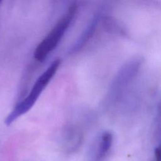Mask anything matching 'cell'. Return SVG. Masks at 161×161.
Returning <instances> with one entry per match:
<instances>
[{
  "label": "cell",
  "mask_w": 161,
  "mask_h": 161,
  "mask_svg": "<svg viewBox=\"0 0 161 161\" xmlns=\"http://www.w3.org/2000/svg\"><path fill=\"white\" fill-rule=\"evenodd\" d=\"M113 143V135L111 132H103L96 145L92 161H101L109 152Z\"/></svg>",
  "instance_id": "277c9868"
},
{
  "label": "cell",
  "mask_w": 161,
  "mask_h": 161,
  "mask_svg": "<svg viewBox=\"0 0 161 161\" xmlns=\"http://www.w3.org/2000/svg\"><path fill=\"white\" fill-rule=\"evenodd\" d=\"M65 143L68 147V149L70 150L76 148L81 143L82 136L81 133L77 130L74 129V128H69L67 130V134H65Z\"/></svg>",
  "instance_id": "5b68a950"
},
{
  "label": "cell",
  "mask_w": 161,
  "mask_h": 161,
  "mask_svg": "<svg viewBox=\"0 0 161 161\" xmlns=\"http://www.w3.org/2000/svg\"><path fill=\"white\" fill-rule=\"evenodd\" d=\"M153 161H160V147L156 148L155 150V160Z\"/></svg>",
  "instance_id": "8992f818"
},
{
  "label": "cell",
  "mask_w": 161,
  "mask_h": 161,
  "mask_svg": "<svg viewBox=\"0 0 161 161\" xmlns=\"http://www.w3.org/2000/svg\"><path fill=\"white\" fill-rule=\"evenodd\" d=\"M140 61L138 59H135L126 63L119 70L116 75L114 81L111 87V94L114 96H118L119 91L123 90L125 86L131 80L135 74L137 73Z\"/></svg>",
  "instance_id": "3957f363"
},
{
  "label": "cell",
  "mask_w": 161,
  "mask_h": 161,
  "mask_svg": "<svg viewBox=\"0 0 161 161\" xmlns=\"http://www.w3.org/2000/svg\"><path fill=\"white\" fill-rule=\"evenodd\" d=\"M2 1H3V0H0V4H1V3H2Z\"/></svg>",
  "instance_id": "52a82bcc"
},
{
  "label": "cell",
  "mask_w": 161,
  "mask_h": 161,
  "mask_svg": "<svg viewBox=\"0 0 161 161\" xmlns=\"http://www.w3.org/2000/svg\"><path fill=\"white\" fill-rule=\"evenodd\" d=\"M60 64L61 60L60 58L54 60L48 67L38 77L29 94L16 105L5 118L4 123L6 125H11L19 117L27 113L33 106L42 91L57 72Z\"/></svg>",
  "instance_id": "6da1fadb"
},
{
  "label": "cell",
  "mask_w": 161,
  "mask_h": 161,
  "mask_svg": "<svg viewBox=\"0 0 161 161\" xmlns=\"http://www.w3.org/2000/svg\"><path fill=\"white\" fill-rule=\"evenodd\" d=\"M77 11L75 4H72L67 13L59 20L53 29L36 47L33 56L37 61H43L57 46L72 21Z\"/></svg>",
  "instance_id": "7a4b0ae2"
}]
</instances>
